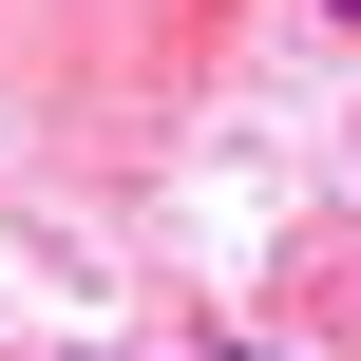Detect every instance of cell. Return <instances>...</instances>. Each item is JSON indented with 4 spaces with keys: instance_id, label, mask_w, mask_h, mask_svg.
Returning <instances> with one entry per match:
<instances>
[{
    "instance_id": "obj_1",
    "label": "cell",
    "mask_w": 361,
    "mask_h": 361,
    "mask_svg": "<svg viewBox=\"0 0 361 361\" xmlns=\"http://www.w3.org/2000/svg\"><path fill=\"white\" fill-rule=\"evenodd\" d=\"M324 19H343V38H361V0H324Z\"/></svg>"
},
{
    "instance_id": "obj_2",
    "label": "cell",
    "mask_w": 361,
    "mask_h": 361,
    "mask_svg": "<svg viewBox=\"0 0 361 361\" xmlns=\"http://www.w3.org/2000/svg\"><path fill=\"white\" fill-rule=\"evenodd\" d=\"M228 361H267V343H228Z\"/></svg>"
}]
</instances>
